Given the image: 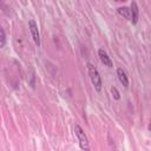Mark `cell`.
Listing matches in <instances>:
<instances>
[{"instance_id": "9", "label": "cell", "mask_w": 151, "mask_h": 151, "mask_svg": "<svg viewBox=\"0 0 151 151\" xmlns=\"http://www.w3.org/2000/svg\"><path fill=\"white\" fill-rule=\"evenodd\" d=\"M111 93H112V97H113L116 100H118V99L120 98V94H119V92H118V90H117L116 87H112V88H111Z\"/></svg>"}, {"instance_id": "1", "label": "cell", "mask_w": 151, "mask_h": 151, "mask_svg": "<svg viewBox=\"0 0 151 151\" xmlns=\"http://www.w3.org/2000/svg\"><path fill=\"white\" fill-rule=\"evenodd\" d=\"M86 66H87V71H88L90 79H91V81H92V84H93L96 91H97V92H100V91H101V85H103V83H101V78H100V74H99L98 70H97L91 63H87Z\"/></svg>"}, {"instance_id": "3", "label": "cell", "mask_w": 151, "mask_h": 151, "mask_svg": "<svg viewBox=\"0 0 151 151\" xmlns=\"http://www.w3.org/2000/svg\"><path fill=\"white\" fill-rule=\"evenodd\" d=\"M28 28H29L31 35H32V38H33L35 45H37V46H40V34H39L38 25H37V22H35L33 19H31V20L28 21Z\"/></svg>"}, {"instance_id": "10", "label": "cell", "mask_w": 151, "mask_h": 151, "mask_svg": "<svg viewBox=\"0 0 151 151\" xmlns=\"http://www.w3.org/2000/svg\"><path fill=\"white\" fill-rule=\"evenodd\" d=\"M149 130H151V124H150V125H149Z\"/></svg>"}, {"instance_id": "2", "label": "cell", "mask_w": 151, "mask_h": 151, "mask_svg": "<svg viewBox=\"0 0 151 151\" xmlns=\"http://www.w3.org/2000/svg\"><path fill=\"white\" fill-rule=\"evenodd\" d=\"M74 133H76V136H77V138H78L80 149H81V150H88V149H90V146H88V139H87V137H86L84 130L80 127V125L77 124V125L74 126Z\"/></svg>"}, {"instance_id": "11", "label": "cell", "mask_w": 151, "mask_h": 151, "mask_svg": "<svg viewBox=\"0 0 151 151\" xmlns=\"http://www.w3.org/2000/svg\"><path fill=\"white\" fill-rule=\"evenodd\" d=\"M116 1H122V0H116Z\"/></svg>"}, {"instance_id": "8", "label": "cell", "mask_w": 151, "mask_h": 151, "mask_svg": "<svg viewBox=\"0 0 151 151\" xmlns=\"http://www.w3.org/2000/svg\"><path fill=\"white\" fill-rule=\"evenodd\" d=\"M0 39H1V41H0V47H4V46H5V42H6V35H5L4 28L0 29Z\"/></svg>"}, {"instance_id": "5", "label": "cell", "mask_w": 151, "mask_h": 151, "mask_svg": "<svg viewBox=\"0 0 151 151\" xmlns=\"http://www.w3.org/2000/svg\"><path fill=\"white\" fill-rule=\"evenodd\" d=\"M117 76H118L119 81L123 84V86L127 87L129 86V79H127V76H126L125 71L123 68H117Z\"/></svg>"}, {"instance_id": "4", "label": "cell", "mask_w": 151, "mask_h": 151, "mask_svg": "<svg viewBox=\"0 0 151 151\" xmlns=\"http://www.w3.org/2000/svg\"><path fill=\"white\" fill-rule=\"evenodd\" d=\"M98 57H99L100 61H101L105 66H107V67H113V63H112V60L110 59V57L107 55V53H106L103 48L98 50Z\"/></svg>"}, {"instance_id": "6", "label": "cell", "mask_w": 151, "mask_h": 151, "mask_svg": "<svg viewBox=\"0 0 151 151\" xmlns=\"http://www.w3.org/2000/svg\"><path fill=\"white\" fill-rule=\"evenodd\" d=\"M117 12H118V14L119 15H122V17H124L125 19H127V20H132V13H131V8H129V7H119V8H117Z\"/></svg>"}, {"instance_id": "7", "label": "cell", "mask_w": 151, "mask_h": 151, "mask_svg": "<svg viewBox=\"0 0 151 151\" xmlns=\"http://www.w3.org/2000/svg\"><path fill=\"white\" fill-rule=\"evenodd\" d=\"M131 13H132V22L133 24H137L138 21V18H139V11H138V6H137V2L136 1H132L131 2Z\"/></svg>"}]
</instances>
